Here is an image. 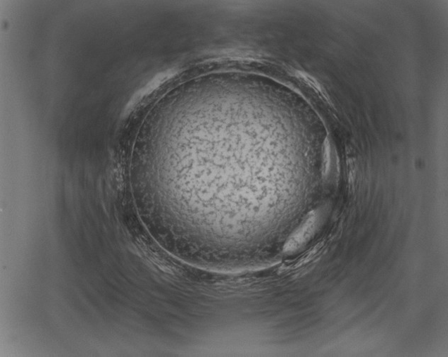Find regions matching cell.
<instances>
[{"label": "cell", "instance_id": "1", "mask_svg": "<svg viewBox=\"0 0 448 357\" xmlns=\"http://www.w3.org/2000/svg\"><path fill=\"white\" fill-rule=\"evenodd\" d=\"M317 223L318 213L313 211L309 215L302 225L291 236L285 246V252L292 253L304 246L313 234Z\"/></svg>", "mask_w": 448, "mask_h": 357}]
</instances>
